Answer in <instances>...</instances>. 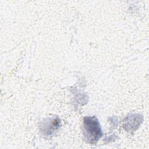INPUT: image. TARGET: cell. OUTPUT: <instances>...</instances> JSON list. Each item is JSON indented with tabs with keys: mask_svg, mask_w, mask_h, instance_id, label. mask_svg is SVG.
I'll use <instances>...</instances> for the list:
<instances>
[{
	"mask_svg": "<svg viewBox=\"0 0 149 149\" xmlns=\"http://www.w3.org/2000/svg\"><path fill=\"white\" fill-rule=\"evenodd\" d=\"M83 132L86 140L90 144L96 143L103 135L101 126L95 116L84 118Z\"/></svg>",
	"mask_w": 149,
	"mask_h": 149,
	"instance_id": "1",
	"label": "cell"
}]
</instances>
